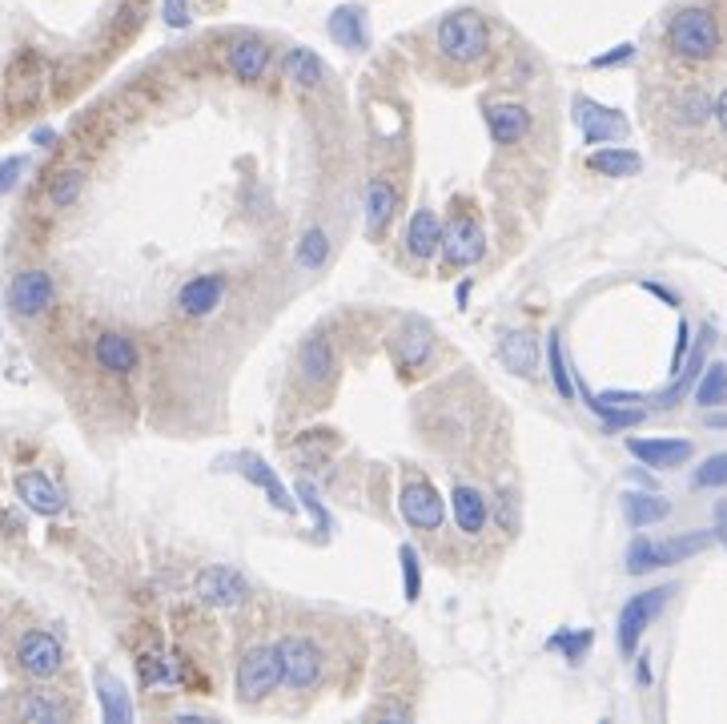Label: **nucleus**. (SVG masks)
I'll return each mask as SVG.
<instances>
[{
  "label": "nucleus",
  "instance_id": "obj_1",
  "mask_svg": "<svg viewBox=\"0 0 727 724\" xmlns=\"http://www.w3.org/2000/svg\"><path fill=\"white\" fill-rule=\"evenodd\" d=\"M439 53L454 65H478L491 53V29H486L483 12L454 9L439 21Z\"/></svg>",
  "mask_w": 727,
  "mask_h": 724
},
{
  "label": "nucleus",
  "instance_id": "obj_2",
  "mask_svg": "<svg viewBox=\"0 0 727 724\" xmlns=\"http://www.w3.org/2000/svg\"><path fill=\"white\" fill-rule=\"evenodd\" d=\"M719 21L712 9H699V4H687L672 17L667 24V45L675 56L684 61H712L719 53Z\"/></svg>",
  "mask_w": 727,
  "mask_h": 724
},
{
  "label": "nucleus",
  "instance_id": "obj_3",
  "mask_svg": "<svg viewBox=\"0 0 727 724\" xmlns=\"http://www.w3.org/2000/svg\"><path fill=\"white\" fill-rule=\"evenodd\" d=\"M712 539H716V532H687V535H672V539H635L628 547V571L631 576H643V571L684 564V559L707 552Z\"/></svg>",
  "mask_w": 727,
  "mask_h": 724
},
{
  "label": "nucleus",
  "instance_id": "obj_4",
  "mask_svg": "<svg viewBox=\"0 0 727 724\" xmlns=\"http://www.w3.org/2000/svg\"><path fill=\"white\" fill-rule=\"evenodd\" d=\"M672 584H663V588H647V591H635L628 604H623V612H619V625H615V640H619V652L623 657H635V648H640L643 632L655 625V616L667 608L672 600Z\"/></svg>",
  "mask_w": 727,
  "mask_h": 724
},
{
  "label": "nucleus",
  "instance_id": "obj_5",
  "mask_svg": "<svg viewBox=\"0 0 727 724\" xmlns=\"http://www.w3.org/2000/svg\"><path fill=\"white\" fill-rule=\"evenodd\" d=\"M439 254L451 270L474 266V262L486 254V234H483V225H478V218L471 213V206H459V210L451 213V222L442 225Z\"/></svg>",
  "mask_w": 727,
  "mask_h": 724
},
{
  "label": "nucleus",
  "instance_id": "obj_6",
  "mask_svg": "<svg viewBox=\"0 0 727 724\" xmlns=\"http://www.w3.org/2000/svg\"><path fill=\"white\" fill-rule=\"evenodd\" d=\"M277 684H282V657H277V644H257L238 660L233 689H238V696H242L245 704L265 701Z\"/></svg>",
  "mask_w": 727,
  "mask_h": 724
},
{
  "label": "nucleus",
  "instance_id": "obj_7",
  "mask_svg": "<svg viewBox=\"0 0 727 724\" xmlns=\"http://www.w3.org/2000/svg\"><path fill=\"white\" fill-rule=\"evenodd\" d=\"M386 346H390V358H394V367L402 370V375H419V370L426 367L430 350H434V330H430L426 318L407 314V318L390 330Z\"/></svg>",
  "mask_w": 727,
  "mask_h": 724
},
{
  "label": "nucleus",
  "instance_id": "obj_8",
  "mask_svg": "<svg viewBox=\"0 0 727 724\" xmlns=\"http://www.w3.org/2000/svg\"><path fill=\"white\" fill-rule=\"evenodd\" d=\"M277 657H282V684H289L294 692L314 689L322 680V669H326V657L309 636H286L277 644Z\"/></svg>",
  "mask_w": 727,
  "mask_h": 724
},
{
  "label": "nucleus",
  "instance_id": "obj_9",
  "mask_svg": "<svg viewBox=\"0 0 727 724\" xmlns=\"http://www.w3.org/2000/svg\"><path fill=\"white\" fill-rule=\"evenodd\" d=\"M17 669L33 680L56 676V672L65 669V648H61V640H56L53 632L33 628V632H24L21 640H17Z\"/></svg>",
  "mask_w": 727,
  "mask_h": 724
},
{
  "label": "nucleus",
  "instance_id": "obj_10",
  "mask_svg": "<svg viewBox=\"0 0 727 724\" xmlns=\"http://www.w3.org/2000/svg\"><path fill=\"white\" fill-rule=\"evenodd\" d=\"M56 298V286H53V274L41 266L33 270H21V274H12L9 282V311L17 318H41Z\"/></svg>",
  "mask_w": 727,
  "mask_h": 724
},
{
  "label": "nucleus",
  "instance_id": "obj_11",
  "mask_svg": "<svg viewBox=\"0 0 727 724\" xmlns=\"http://www.w3.org/2000/svg\"><path fill=\"white\" fill-rule=\"evenodd\" d=\"M571 117L579 125V134H583L587 145H607V141H623L628 137V117L619 109H607L599 101L591 97H575L571 101Z\"/></svg>",
  "mask_w": 727,
  "mask_h": 724
},
{
  "label": "nucleus",
  "instance_id": "obj_12",
  "mask_svg": "<svg viewBox=\"0 0 727 724\" xmlns=\"http://www.w3.org/2000/svg\"><path fill=\"white\" fill-rule=\"evenodd\" d=\"M398 512L407 520L410 527H419V532H439L442 520H446V503L442 495L434 491V483L426 480H410L398 495Z\"/></svg>",
  "mask_w": 727,
  "mask_h": 724
},
{
  "label": "nucleus",
  "instance_id": "obj_13",
  "mask_svg": "<svg viewBox=\"0 0 727 724\" xmlns=\"http://www.w3.org/2000/svg\"><path fill=\"white\" fill-rule=\"evenodd\" d=\"M44 85H49V65H44V56L21 53L9 65V105L12 109H33V105H41Z\"/></svg>",
  "mask_w": 727,
  "mask_h": 724
},
{
  "label": "nucleus",
  "instance_id": "obj_14",
  "mask_svg": "<svg viewBox=\"0 0 727 724\" xmlns=\"http://www.w3.org/2000/svg\"><path fill=\"white\" fill-rule=\"evenodd\" d=\"M201 604H210V608H242L250 600V584H245L242 571L225 568V564H213L198 576L193 584Z\"/></svg>",
  "mask_w": 727,
  "mask_h": 724
},
{
  "label": "nucleus",
  "instance_id": "obj_15",
  "mask_svg": "<svg viewBox=\"0 0 727 724\" xmlns=\"http://www.w3.org/2000/svg\"><path fill=\"white\" fill-rule=\"evenodd\" d=\"M225 65H230V73L238 81L257 85V81L265 77V69H270V45L254 33L233 36L230 45H225Z\"/></svg>",
  "mask_w": 727,
  "mask_h": 724
},
{
  "label": "nucleus",
  "instance_id": "obj_16",
  "mask_svg": "<svg viewBox=\"0 0 727 724\" xmlns=\"http://www.w3.org/2000/svg\"><path fill=\"white\" fill-rule=\"evenodd\" d=\"M17 495H21V503L29 507L33 515H44V520H53V515L65 512V491L56 487L44 471H21L17 475Z\"/></svg>",
  "mask_w": 727,
  "mask_h": 724
},
{
  "label": "nucleus",
  "instance_id": "obj_17",
  "mask_svg": "<svg viewBox=\"0 0 727 724\" xmlns=\"http://www.w3.org/2000/svg\"><path fill=\"white\" fill-rule=\"evenodd\" d=\"M93 363L101 370H109V375H133L137 363H141V350L122 330H105V335L93 338Z\"/></svg>",
  "mask_w": 727,
  "mask_h": 724
},
{
  "label": "nucleus",
  "instance_id": "obj_18",
  "mask_svg": "<svg viewBox=\"0 0 727 724\" xmlns=\"http://www.w3.org/2000/svg\"><path fill=\"white\" fill-rule=\"evenodd\" d=\"M628 451L640 459L643 468L672 471L692 459L695 447H692V439H628Z\"/></svg>",
  "mask_w": 727,
  "mask_h": 724
},
{
  "label": "nucleus",
  "instance_id": "obj_19",
  "mask_svg": "<svg viewBox=\"0 0 727 724\" xmlns=\"http://www.w3.org/2000/svg\"><path fill=\"white\" fill-rule=\"evenodd\" d=\"M233 468L242 471L245 480L254 483V487L262 491L265 500L274 503L277 512H282V515H294V500H289V491L282 487V480H277L274 471L265 468V459H257L254 451H242V455H233Z\"/></svg>",
  "mask_w": 727,
  "mask_h": 724
},
{
  "label": "nucleus",
  "instance_id": "obj_20",
  "mask_svg": "<svg viewBox=\"0 0 727 724\" xmlns=\"http://www.w3.org/2000/svg\"><path fill=\"white\" fill-rule=\"evenodd\" d=\"M530 125H535V117H530L527 105H510V101L486 105V129H491L495 145H518L530 134Z\"/></svg>",
  "mask_w": 727,
  "mask_h": 724
},
{
  "label": "nucleus",
  "instance_id": "obj_21",
  "mask_svg": "<svg viewBox=\"0 0 727 724\" xmlns=\"http://www.w3.org/2000/svg\"><path fill=\"white\" fill-rule=\"evenodd\" d=\"M326 33L334 36V45L350 49V53H362L370 45V24H366V9L358 4H338L326 21Z\"/></svg>",
  "mask_w": 727,
  "mask_h": 724
},
{
  "label": "nucleus",
  "instance_id": "obj_22",
  "mask_svg": "<svg viewBox=\"0 0 727 724\" xmlns=\"http://www.w3.org/2000/svg\"><path fill=\"white\" fill-rule=\"evenodd\" d=\"M394 213H398V190L386 178H375L366 186V234L378 242L386 234V225L394 222Z\"/></svg>",
  "mask_w": 727,
  "mask_h": 724
},
{
  "label": "nucleus",
  "instance_id": "obj_23",
  "mask_svg": "<svg viewBox=\"0 0 727 724\" xmlns=\"http://www.w3.org/2000/svg\"><path fill=\"white\" fill-rule=\"evenodd\" d=\"M221 290H225V282H221L218 274H201V279L181 286V294H177V311L186 314V318H206V314L218 311Z\"/></svg>",
  "mask_w": 727,
  "mask_h": 724
},
{
  "label": "nucleus",
  "instance_id": "obj_24",
  "mask_svg": "<svg viewBox=\"0 0 727 724\" xmlns=\"http://www.w3.org/2000/svg\"><path fill=\"white\" fill-rule=\"evenodd\" d=\"M451 507H454V524H459L463 535H478L486 527V520H491V503H486L483 491L471 487V483H459V487L451 491Z\"/></svg>",
  "mask_w": 727,
  "mask_h": 724
},
{
  "label": "nucleus",
  "instance_id": "obj_25",
  "mask_svg": "<svg viewBox=\"0 0 727 724\" xmlns=\"http://www.w3.org/2000/svg\"><path fill=\"white\" fill-rule=\"evenodd\" d=\"M498 358H503V367L510 375H535L539 370V338L530 335V330H507L503 343H498Z\"/></svg>",
  "mask_w": 727,
  "mask_h": 724
},
{
  "label": "nucleus",
  "instance_id": "obj_26",
  "mask_svg": "<svg viewBox=\"0 0 727 724\" xmlns=\"http://www.w3.org/2000/svg\"><path fill=\"white\" fill-rule=\"evenodd\" d=\"M707 343H712V326H704V330H699V343H695L692 350H687V367L675 370L672 387L660 390V395H655V407H675V402L684 399L687 390L695 387V379H699V370H704V350H707Z\"/></svg>",
  "mask_w": 727,
  "mask_h": 724
},
{
  "label": "nucleus",
  "instance_id": "obj_27",
  "mask_svg": "<svg viewBox=\"0 0 727 724\" xmlns=\"http://www.w3.org/2000/svg\"><path fill=\"white\" fill-rule=\"evenodd\" d=\"M439 242H442L439 213L430 210V206H422V210L414 213L410 225H407V254L419 258V262H430V258L439 254Z\"/></svg>",
  "mask_w": 727,
  "mask_h": 724
},
{
  "label": "nucleus",
  "instance_id": "obj_28",
  "mask_svg": "<svg viewBox=\"0 0 727 724\" xmlns=\"http://www.w3.org/2000/svg\"><path fill=\"white\" fill-rule=\"evenodd\" d=\"M587 169L599 174V178H635L643 169V157L635 149H623V145H607L587 157Z\"/></svg>",
  "mask_w": 727,
  "mask_h": 724
},
{
  "label": "nucleus",
  "instance_id": "obj_29",
  "mask_svg": "<svg viewBox=\"0 0 727 724\" xmlns=\"http://www.w3.org/2000/svg\"><path fill=\"white\" fill-rule=\"evenodd\" d=\"M97 701H101V716L109 724H129L133 721V704H129V692H125V684L113 672L101 669L97 676Z\"/></svg>",
  "mask_w": 727,
  "mask_h": 724
},
{
  "label": "nucleus",
  "instance_id": "obj_30",
  "mask_svg": "<svg viewBox=\"0 0 727 724\" xmlns=\"http://www.w3.org/2000/svg\"><path fill=\"white\" fill-rule=\"evenodd\" d=\"M282 77L294 85V90H318L326 69H322V56L314 49H289L286 61H282Z\"/></svg>",
  "mask_w": 727,
  "mask_h": 724
},
{
  "label": "nucleus",
  "instance_id": "obj_31",
  "mask_svg": "<svg viewBox=\"0 0 727 724\" xmlns=\"http://www.w3.org/2000/svg\"><path fill=\"white\" fill-rule=\"evenodd\" d=\"M298 363H302V379L314 382V387H326L334 379V350L326 338H306L298 350Z\"/></svg>",
  "mask_w": 727,
  "mask_h": 724
},
{
  "label": "nucleus",
  "instance_id": "obj_32",
  "mask_svg": "<svg viewBox=\"0 0 727 724\" xmlns=\"http://www.w3.org/2000/svg\"><path fill=\"white\" fill-rule=\"evenodd\" d=\"M623 515H628L631 527H651L672 515V503L663 495H651V491H628L623 495Z\"/></svg>",
  "mask_w": 727,
  "mask_h": 724
},
{
  "label": "nucleus",
  "instance_id": "obj_33",
  "mask_svg": "<svg viewBox=\"0 0 727 724\" xmlns=\"http://www.w3.org/2000/svg\"><path fill=\"white\" fill-rule=\"evenodd\" d=\"M81 193H85V169L81 166L56 169L53 178H49V201H53V210H69V206H77Z\"/></svg>",
  "mask_w": 727,
  "mask_h": 724
},
{
  "label": "nucleus",
  "instance_id": "obj_34",
  "mask_svg": "<svg viewBox=\"0 0 727 724\" xmlns=\"http://www.w3.org/2000/svg\"><path fill=\"white\" fill-rule=\"evenodd\" d=\"M695 402H699L704 411L727 407V367L724 363H712L707 370H699V379H695Z\"/></svg>",
  "mask_w": 727,
  "mask_h": 724
},
{
  "label": "nucleus",
  "instance_id": "obj_35",
  "mask_svg": "<svg viewBox=\"0 0 727 724\" xmlns=\"http://www.w3.org/2000/svg\"><path fill=\"white\" fill-rule=\"evenodd\" d=\"M17 716H21V721H33V724H56V721H65L69 709L56 701L53 692H29V696L17 704Z\"/></svg>",
  "mask_w": 727,
  "mask_h": 724
},
{
  "label": "nucleus",
  "instance_id": "obj_36",
  "mask_svg": "<svg viewBox=\"0 0 727 724\" xmlns=\"http://www.w3.org/2000/svg\"><path fill=\"white\" fill-rule=\"evenodd\" d=\"M587 407L603 419L607 431H628V427L643 423V411L640 407H615V402H603L599 395H587Z\"/></svg>",
  "mask_w": 727,
  "mask_h": 724
},
{
  "label": "nucleus",
  "instance_id": "obj_37",
  "mask_svg": "<svg viewBox=\"0 0 727 724\" xmlns=\"http://www.w3.org/2000/svg\"><path fill=\"white\" fill-rule=\"evenodd\" d=\"M712 117V97L704 90H684L679 101H675V122L695 129V125H704Z\"/></svg>",
  "mask_w": 727,
  "mask_h": 724
},
{
  "label": "nucleus",
  "instance_id": "obj_38",
  "mask_svg": "<svg viewBox=\"0 0 727 724\" xmlns=\"http://www.w3.org/2000/svg\"><path fill=\"white\" fill-rule=\"evenodd\" d=\"M547 367H551V387L559 390L562 402L575 399V379L571 370H567V355H562V338L551 335V343H547Z\"/></svg>",
  "mask_w": 727,
  "mask_h": 724
},
{
  "label": "nucleus",
  "instance_id": "obj_39",
  "mask_svg": "<svg viewBox=\"0 0 727 724\" xmlns=\"http://www.w3.org/2000/svg\"><path fill=\"white\" fill-rule=\"evenodd\" d=\"M591 640H596V632L591 628H579V632H559L547 640V648H555V652H562V657L571 660V664H579L583 660V652L591 648Z\"/></svg>",
  "mask_w": 727,
  "mask_h": 724
},
{
  "label": "nucleus",
  "instance_id": "obj_40",
  "mask_svg": "<svg viewBox=\"0 0 727 724\" xmlns=\"http://www.w3.org/2000/svg\"><path fill=\"white\" fill-rule=\"evenodd\" d=\"M398 564H402V591H407V600L414 604L422 591V568H419V552L410 544L398 547Z\"/></svg>",
  "mask_w": 727,
  "mask_h": 724
},
{
  "label": "nucleus",
  "instance_id": "obj_41",
  "mask_svg": "<svg viewBox=\"0 0 727 724\" xmlns=\"http://www.w3.org/2000/svg\"><path fill=\"white\" fill-rule=\"evenodd\" d=\"M326 254H330V242H326V230H318V225H314V230H306V234H302V242H298V262L302 266H322V262H326Z\"/></svg>",
  "mask_w": 727,
  "mask_h": 724
},
{
  "label": "nucleus",
  "instance_id": "obj_42",
  "mask_svg": "<svg viewBox=\"0 0 727 724\" xmlns=\"http://www.w3.org/2000/svg\"><path fill=\"white\" fill-rule=\"evenodd\" d=\"M695 487H727V455H712L695 468Z\"/></svg>",
  "mask_w": 727,
  "mask_h": 724
},
{
  "label": "nucleus",
  "instance_id": "obj_43",
  "mask_svg": "<svg viewBox=\"0 0 727 724\" xmlns=\"http://www.w3.org/2000/svg\"><path fill=\"white\" fill-rule=\"evenodd\" d=\"M298 500L309 507V515H314L318 532H330V515H326V507H322V500H318V491H314V483H298Z\"/></svg>",
  "mask_w": 727,
  "mask_h": 724
},
{
  "label": "nucleus",
  "instance_id": "obj_44",
  "mask_svg": "<svg viewBox=\"0 0 727 724\" xmlns=\"http://www.w3.org/2000/svg\"><path fill=\"white\" fill-rule=\"evenodd\" d=\"M161 17H166L169 29H189V21H193L189 0H161Z\"/></svg>",
  "mask_w": 727,
  "mask_h": 724
},
{
  "label": "nucleus",
  "instance_id": "obj_45",
  "mask_svg": "<svg viewBox=\"0 0 727 724\" xmlns=\"http://www.w3.org/2000/svg\"><path fill=\"white\" fill-rule=\"evenodd\" d=\"M495 515H498V524L507 527V532H515L518 527V500L510 495V491H498L495 495Z\"/></svg>",
  "mask_w": 727,
  "mask_h": 724
},
{
  "label": "nucleus",
  "instance_id": "obj_46",
  "mask_svg": "<svg viewBox=\"0 0 727 724\" xmlns=\"http://www.w3.org/2000/svg\"><path fill=\"white\" fill-rule=\"evenodd\" d=\"M24 174V157H4L0 161V193H9Z\"/></svg>",
  "mask_w": 727,
  "mask_h": 724
},
{
  "label": "nucleus",
  "instance_id": "obj_47",
  "mask_svg": "<svg viewBox=\"0 0 727 724\" xmlns=\"http://www.w3.org/2000/svg\"><path fill=\"white\" fill-rule=\"evenodd\" d=\"M631 56H635V45H615L611 53H603V56H596L591 65L596 69H611V65H628Z\"/></svg>",
  "mask_w": 727,
  "mask_h": 724
},
{
  "label": "nucleus",
  "instance_id": "obj_48",
  "mask_svg": "<svg viewBox=\"0 0 727 724\" xmlns=\"http://www.w3.org/2000/svg\"><path fill=\"white\" fill-rule=\"evenodd\" d=\"M687 350H692V326L679 323V335H675V355H672V375H675L679 367H684Z\"/></svg>",
  "mask_w": 727,
  "mask_h": 724
},
{
  "label": "nucleus",
  "instance_id": "obj_49",
  "mask_svg": "<svg viewBox=\"0 0 727 724\" xmlns=\"http://www.w3.org/2000/svg\"><path fill=\"white\" fill-rule=\"evenodd\" d=\"M375 716L378 721H410V704H398V701H390V704H382V709H375Z\"/></svg>",
  "mask_w": 727,
  "mask_h": 724
},
{
  "label": "nucleus",
  "instance_id": "obj_50",
  "mask_svg": "<svg viewBox=\"0 0 727 724\" xmlns=\"http://www.w3.org/2000/svg\"><path fill=\"white\" fill-rule=\"evenodd\" d=\"M712 117H716V125H719V134L727 137V90L719 93L716 101H712Z\"/></svg>",
  "mask_w": 727,
  "mask_h": 724
},
{
  "label": "nucleus",
  "instance_id": "obj_51",
  "mask_svg": "<svg viewBox=\"0 0 727 724\" xmlns=\"http://www.w3.org/2000/svg\"><path fill=\"white\" fill-rule=\"evenodd\" d=\"M716 539L727 547V500L716 503Z\"/></svg>",
  "mask_w": 727,
  "mask_h": 724
},
{
  "label": "nucleus",
  "instance_id": "obj_52",
  "mask_svg": "<svg viewBox=\"0 0 727 724\" xmlns=\"http://www.w3.org/2000/svg\"><path fill=\"white\" fill-rule=\"evenodd\" d=\"M0 527H4L0 535H21L24 532L21 520H17V515H9V512H0Z\"/></svg>",
  "mask_w": 727,
  "mask_h": 724
},
{
  "label": "nucleus",
  "instance_id": "obj_53",
  "mask_svg": "<svg viewBox=\"0 0 727 724\" xmlns=\"http://www.w3.org/2000/svg\"><path fill=\"white\" fill-rule=\"evenodd\" d=\"M643 290H651V294H655V298H663V302H667V306H675V294H672V290L655 286V282H643Z\"/></svg>",
  "mask_w": 727,
  "mask_h": 724
},
{
  "label": "nucleus",
  "instance_id": "obj_54",
  "mask_svg": "<svg viewBox=\"0 0 727 724\" xmlns=\"http://www.w3.org/2000/svg\"><path fill=\"white\" fill-rule=\"evenodd\" d=\"M53 137H56L53 129H36V134H33V141H36V145H49V141H53Z\"/></svg>",
  "mask_w": 727,
  "mask_h": 724
},
{
  "label": "nucleus",
  "instance_id": "obj_55",
  "mask_svg": "<svg viewBox=\"0 0 727 724\" xmlns=\"http://www.w3.org/2000/svg\"><path fill=\"white\" fill-rule=\"evenodd\" d=\"M640 680H643V684H647V680H651V664H647V657L640 660Z\"/></svg>",
  "mask_w": 727,
  "mask_h": 724
}]
</instances>
